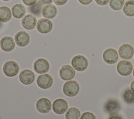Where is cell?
<instances>
[{"label": "cell", "instance_id": "obj_1", "mask_svg": "<svg viewBox=\"0 0 134 119\" xmlns=\"http://www.w3.org/2000/svg\"><path fill=\"white\" fill-rule=\"evenodd\" d=\"M80 90V86L75 80H68L63 85V92L68 97H74Z\"/></svg>", "mask_w": 134, "mask_h": 119}, {"label": "cell", "instance_id": "obj_2", "mask_svg": "<svg viewBox=\"0 0 134 119\" xmlns=\"http://www.w3.org/2000/svg\"><path fill=\"white\" fill-rule=\"evenodd\" d=\"M71 64L73 68L79 72L85 70L88 67V61L87 59L81 55H77L73 57Z\"/></svg>", "mask_w": 134, "mask_h": 119}, {"label": "cell", "instance_id": "obj_3", "mask_svg": "<svg viewBox=\"0 0 134 119\" xmlns=\"http://www.w3.org/2000/svg\"><path fill=\"white\" fill-rule=\"evenodd\" d=\"M19 67L18 64L13 61H8L5 63L3 67L4 74L9 77L16 76L19 72Z\"/></svg>", "mask_w": 134, "mask_h": 119}, {"label": "cell", "instance_id": "obj_4", "mask_svg": "<svg viewBox=\"0 0 134 119\" xmlns=\"http://www.w3.org/2000/svg\"><path fill=\"white\" fill-rule=\"evenodd\" d=\"M120 104L119 101L114 99H108L104 106V111L109 115L117 113L120 110Z\"/></svg>", "mask_w": 134, "mask_h": 119}, {"label": "cell", "instance_id": "obj_5", "mask_svg": "<svg viewBox=\"0 0 134 119\" xmlns=\"http://www.w3.org/2000/svg\"><path fill=\"white\" fill-rule=\"evenodd\" d=\"M116 68L118 73L120 75L126 76L129 75L131 73L133 66L130 61L122 60L118 62Z\"/></svg>", "mask_w": 134, "mask_h": 119}, {"label": "cell", "instance_id": "obj_6", "mask_svg": "<svg viewBox=\"0 0 134 119\" xmlns=\"http://www.w3.org/2000/svg\"><path fill=\"white\" fill-rule=\"evenodd\" d=\"M50 68L48 61L42 58L37 59L34 64V69L35 71L39 74L47 73Z\"/></svg>", "mask_w": 134, "mask_h": 119}, {"label": "cell", "instance_id": "obj_7", "mask_svg": "<svg viewBox=\"0 0 134 119\" xmlns=\"http://www.w3.org/2000/svg\"><path fill=\"white\" fill-rule=\"evenodd\" d=\"M103 58L105 62L109 64L115 63L118 59V54L113 48H109L105 50L103 54Z\"/></svg>", "mask_w": 134, "mask_h": 119}, {"label": "cell", "instance_id": "obj_8", "mask_svg": "<svg viewBox=\"0 0 134 119\" xmlns=\"http://www.w3.org/2000/svg\"><path fill=\"white\" fill-rule=\"evenodd\" d=\"M38 86L43 89H47L51 87L53 84L52 77L48 74L39 75L37 79Z\"/></svg>", "mask_w": 134, "mask_h": 119}, {"label": "cell", "instance_id": "obj_9", "mask_svg": "<svg viewBox=\"0 0 134 119\" xmlns=\"http://www.w3.org/2000/svg\"><path fill=\"white\" fill-rule=\"evenodd\" d=\"M119 56L125 59H129L132 57L134 54L133 47L127 43L122 44L118 49Z\"/></svg>", "mask_w": 134, "mask_h": 119}, {"label": "cell", "instance_id": "obj_10", "mask_svg": "<svg viewBox=\"0 0 134 119\" xmlns=\"http://www.w3.org/2000/svg\"><path fill=\"white\" fill-rule=\"evenodd\" d=\"M68 104L64 99L59 98L54 101L52 104V109L54 113L58 114H62L68 110Z\"/></svg>", "mask_w": 134, "mask_h": 119}, {"label": "cell", "instance_id": "obj_11", "mask_svg": "<svg viewBox=\"0 0 134 119\" xmlns=\"http://www.w3.org/2000/svg\"><path fill=\"white\" fill-rule=\"evenodd\" d=\"M52 27V22L48 19L41 18L38 20L37 24V30L39 32L43 34L48 33L50 32Z\"/></svg>", "mask_w": 134, "mask_h": 119}, {"label": "cell", "instance_id": "obj_12", "mask_svg": "<svg viewBox=\"0 0 134 119\" xmlns=\"http://www.w3.org/2000/svg\"><path fill=\"white\" fill-rule=\"evenodd\" d=\"M51 101L46 98H41L36 102V108L37 111L41 113H47L51 109Z\"/></svg>", "mask_w": 134, "mask_h": 119}, {"label": "cell", "instance_id": "obj_13", "mask_svg": "<svg viewBox=\"0 0 134 119\" xmlns=\"http://www.w3.org/2000/svg\"><path fill=\"white\" fill-rule=\"evenodd\" d=\"M59 75L62 79L64 80H70L74 77L75 72L70 65H65L60 68Z\"/></svg>", "mask_w": 134, "mask_h": 119}, {"label": "cell", "instance_id": "obj_14", "mask_svg": "<svg viewBox=\"0 0 134 119\" xmlns=\"http://www.w3.org/2000/svg\"><path fill=\"white\" fill-rule=\"evenodd\" d=\"M19 79L24 85H30L34 81L35 74L30 69H24L20 72L19 75Z\"/></svg>", "mask_w": 134, "mask_h": 119}, {"label": "cell", "instance_id": "obj_15", "mask_svg": "<svg viewBox=\"0 0 134 119\" xmlns=\"http://www.w3.org/2000/svg\"><path fill=\"white\" fill-rule=\"evenodd\" d=\"M15 41L17 45L21 47L25 46L30 41V36L25 31H19L15 35Z\"/></svg>", "mask_w": 134, "mask_h": 119}, {"label": "cell", "instance_id": "obj_16", "mask_svg": "<svg viewBox=\"0 0 134 119\" xmlns=\"http://www.w3.org/2000/svg\"><path fill=\"white\" fill-rule=\"evenodd\" d=\"M23 27L27 30H32L35 28L37 25V19L35 16L31 14H27L21 20Z\"/></svg>", "mask_w": 134, "mask_h": 119}, {"label": "cell", "instance_id": "obj_17", "mask_svg": "<svg viewBox=\"0 0 134 119\" xmlns=\"http://www.w3.org/2000/svg\"><path fill=\"white\" fill-rule=\"evenodd\" d=\"M0 45L4 51L10 52L15 48V43L14 39L12 37L5 36L1 39Z\"/></svg>", "mask_w": 134, "mask_h": 119}, {"label": "cell", "instance_id": "obj_18", "mask_svg": "<svg viewBox=\"0 0 134 119\" xmlns=\"http://www.w3.org/2000/svg\"><path fill=\"white\" fill-rule=\"evenodd\" d=\"M56 7L52 4H47L43 6L42 9V16L48 19H52L55 17L57 14Z\"/></svg>", "mask_w": 134, "mask_h": 119}, {"label": "cell", "instance_id": "obj_19", "mask_svg": "<svg viewBox=\"0 0 134 119\" xmlns=\"http://www.w3.org/2000/svg\"><path fill=\"white\" fill-rule=\"evenodd\" d=\"M26 13V9L24 6L20 4H16L12 8L13 16L17 19L21 18L25 16Z\"/></svg>", "mask_w": 134, "mask_h": 119}, {"label": "cell", "instance_id": "obj_20", "mask_svg": "<svg viewBox=\"0 0 134 119\" xmlns=\"http://www.w3.org/2000/svg\"><path fill=\"white\" fill-rule=\"evenodd\" d=\"M12 18V12L10 9L6 6L0 7V21L6 22L10 20Z\"/></svg>", "mask_w": 134, "mask_h": 119}, {"label": "cell", "instance_id": "obj_21", "mask_svg": "<svg viewBox=\"0 0 134 119\" xmlns=\"http://www.w3.org/2000/svg\"><path fill=\"white\" fill-rule=\"evenodd\" d=\"M123 12L127 16H134V1L129 0L127 1L123 7Z\"/></svg>", "mask_w": 134, "mask_h": 119}, {"label": "cell", "instance_id": "obj_22", "mask_svg": "<svg viewBox=\"0 0 134 119\" xmlns=\"http://www.w3.org/2000/svg\"><path fill=\"white\" fill-rule=\"evenodd\" d=\"M80 116L81 112L80 110L74 107L69 108L65 114L66 119H80Z\"/></svg>", "mask_w": 134, "mask_h": 119}, {"label": "cell", "instance_id": "obj_23", "mask_svg": "<svg viewBox=\"0 0 134 119\" xmlns=\"http://www.w3.org/2000/svg\"><path fill=\"white\" fill-rule=\"evenodd\" d=\"M43 4L39 1L29 7L28 8V10L32 14L39 17L40 16L41 13H42V9L43 7Z\"/></svg>", "mask_w": 134, "mask_h": 119}, {"label": "cell", "instance_id": "obj_24", "mask_svg": "<svg viewBox=\"0 0 134 119\" xmlns=\"http://www.w3.org/2000/svg\"><path fill=\"white\" fill-rule=\"evenodd\" d=\"M123 99L128 104L134 103V92L130 89H126L122 95Z\"/></svg>", "mask_w": 134, "mask_h": 119}, {"label": "cell", "instance_id": "obj_25", "mask_svg": "<svg viewBox=\"0 0 134 119\" xmlns=\"http://www.w3.org/2000/svg\"><path fill=\"white\" fill-rule=\"evenodd\" d=\"M124 0H110L109 6L114 10H120L124 4Z\"/></svg>", "mask_w": 134, "mask_h": 119}, {"label": "cell", "instance_id": "obj_26", "mask_svg": "<svg viewBox=\"0 0 134 119\" xmlns=\"http://www.w3.org/2000/svg\"><path fill=\"white\" fill-rule=\"evenodd\" d=\"M80 119H96V117L93 113L90 112H85L81 115Z\"/></svg>", "mask_w": 134, "mask_h": 119}, {"label": "cell", "instance_id": "obj_27", "mask_svg": "<svg viewBox=\"0 0 134 119\" xmlns=\"http://www.w3.org/2000/svg\"><path fill=\"white\" fill-rule=\"evenodd\" d=\"M23 3L27 6H31L36 3L37 0H22Z\"/></svg>", "mask_w": 134, "mask_h": 119}, {"label": "cell", "instance_id": "obj_28", "mask_svg": "<svg viewBox=\"0 0 134 119\" xmlns=\"http://www.w3.org/2000/svg\"><path fill=\"white\" fill-rule=\"evenodd\" d=\"M95 1L97 4L104 6L107 5L108 3L109 0H95Z\"/></svg>", "mask_w": 134, "mask_h": 119}, {"label": "cell", "instance_id": "obj_29", "mask_svg": "<svg viewBox=\"0 0 134 119\" xmlns=\"http://www.w3.org/2000/svg\"><path fill=\"white\" fill-rule=\"evenodd\" d=\"M108 119H124L123 117L118 113L110 115Z\"/></svg>", "mask_w": 134, "mask_h": 119}, {"label": "cell", "instance_id": "obj_30", "mask_svg": "<svg viewBox=\"0 0 134 119\" xmlns=\"http://www.w3.org/2000/svg\"><path fill=\"white\" fill-rule=\"evenodd\" d=\"M53 2L57 5H63L65 4L68 0H53Z\"/></svg>", "mask_w": 134, "mask_h": 119}, {"label": "cell", "instance_id": "obj_31", "mask_svg": "<svg viewBox=\"0 0 134 119\" xmlns=\"http://www.w3.org/2000/svg\"><path fill=\"white\" fill-rule=\"evenodd\" d=\"M93 0H79V2L83 5H88L90 4Z\"/></svg>", "mask_w": 134, "mask_h": 119}, {"label": "cell", "instance_id": "obj_32", "mask_svg": "<svg viewBox=\"0 0 134 119\" xmlns=\"http://www.w3.org/2000/svg\"><path fill=\"white\" fill-rule=\"evenodd\" d=\"M43 4H51L52 0H40Z\"/></svg>", "mask_w": 134, "mask_h": 119}, {"label": "cell", "instance_id": "obj_33", "mask_svg": "<svg viewBox=\"0 0 134 119\" xmlns=\"http://www.w3.org/2000/svg\"><path fill=\"white\" fill-rule=\"evenodd\" d=\"M130 88H131V90L134 92V80H133L131 83V85H130Z\"/></svg>", "mask_w": 134, "mask_h": 119}, {"label": "cell", "instance_id": "obj_34", "mask_svg": "<svg viewBox=\"0 0 134 119\" xmlns=\"http://www.w3.org/2000/svg\"><path fill=\"white\" fill-rule=\"evenodd\" d=\"M132 74H133V76L134 77V68H133V73H132Z\"/></svg>", "mask_w": 134, "mask_h": 119}, {"label": "cell", "instance_id": "obj_35", "mask_svg": "<svg viewBox=\"0 0 134 119\" xmlns=\"http://www.w3.org/2000/svg\"><path fill=\"white\" fill-rule=\"evenodd\" d=\"M3 1H8L9 0H3Z\"/></svg>", "mask_w": 134, "mask_h": 119}, {"label": "cell", "instance_id": "obj_36", "mask_svg": "<svg viewBox=\"0 0 134 119\" xmlns=\"http://www.w3.org/2000/svg\"><path fill=\"white\" fill-rule=\"evenodd\" d=\"M1 23H0V26H1Z\"/></svg>", "mask_w": 134, "mask_h": 119}]
</instances>
